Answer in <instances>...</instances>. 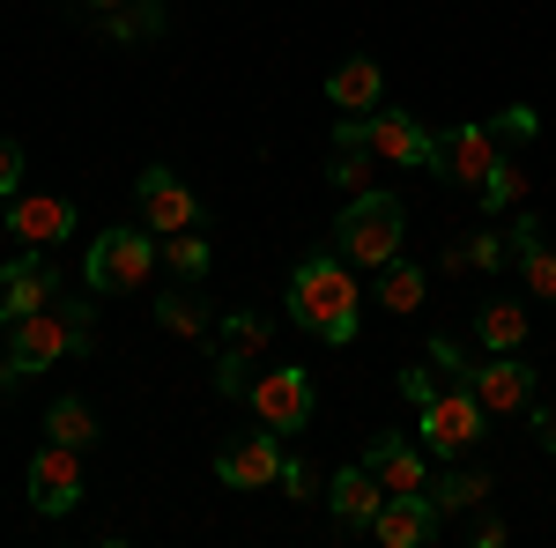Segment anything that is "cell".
<instances>
[{"instance_id": "4dcf8cb0", "label": "cell", "mask_w": 556, "mask_h": 548, "mask_svg": "<svg viewBox=\"0 0 556 548\" xmlns=\"http://www.w3.org/2000/svg\"><path fill=\"white\" fill-rule=\"evenodd\" d=\"M23 193V141H0V201Z\"/></svg>"}, {"instance_id": "4316f807", "label": "cell", "mask_w": 556, "mask_h": 548, "mask_svg": "<svg viewBox=\"0 0 556 548\" xmlns=\"http://www.w3.org/2000/svg\"><path fill=\"white\" fill-rule=\"evenodd\" d=\"M267 341H275V319H260V311H230V319H223V356L260 364V356H267Z\"/></svg>"}, {"instance_id": "3957f363", "label": "cell", "mask_w": 556, "mask_h": 548, "mask_svg": "<svg viewBox=\"0 0 556 548\" xmlns=\"http://www.w3.org/2000/svg\"><path fill=\"white\" fill-rule=\"evenodd\" d=\"M156 230H141V222H112V230H97V245L83 253V282L97 296H134L149 282V267H156Z\"/></svg>"}, {"instance_id": "2e32d148", "label": "cell", "mask_w": 556, "mask_h": 548, "mask_svg": "<svg viewBox=\"0 0 556 548\" xmlns=\"http://www.w3.org/2000/svg\"><path fill=\"white\" fill-rule=\"evenodd\" d=\"M371 474L386 482V497H408V489H430L438 474H430V453H424V437H386L379 430V445H371Z\"/></svg>"}, {"instance_id": "484cf974", "label": "cell", "mask_w": 556, "mask_h": 548, "mask_svg": "<svg viewBox=\"0 0 556 548\" xmlns=\"http://www.w3.org/2000/svg\"><path fill=\"white\" fill-rule=\"evenodd\" d=\"M505 259H513V245L497 230H482V238H460L453 253L438 259V275H475V267H505Z\"/></svg>"}, {"instance_id": "8d00e7d4", "label": "cell", "mask_w": 556, "mask_h": 548, "mask_svg": "<svg viewBox=\"0 0 556 548\" xmlns=\"http://www.w3.org/2000/svg\"><path fill=\"white\" fill-rule=\"evenodd\" d=\"M534 445L556 453V408H534Z\"/></svg>"}, {"instance_id": "83f0119b", "label": "cell", "mask_w": 556, "mask_h": 548, "mask_svg": "<svg viewBox=\"0 0 556 548\" xmlns=\"http://www.w3.org/2000/svg\"><path fill=\"white\" fill-rule=\"evenodd\" d=\"M327 178L342 186L349 201H356V193H371V186H379V178H371V149H356V141H334V156H327Z\"/></svg>"}, {"instance_id": "ffe728a7", "label": "cell", "mask_w": 556, "mask_h": 548, "mask_svg": "<svg viewBox=\"0 0 556 548\" xmlns=\"http://www.w3.org/2000/svg\"><path fill=\"white\" fill-rule=\"evenodd\" d=\"M430 296V275L424 267H416V259H386L379 267V311H393V319H408V311H416V304H424Z\"/></svg>"}, {"instance_id": "836d02e7", "label": "cell", "mask_w": 556, "mask_h": 548, "mask_svg": "<svg viewBox=\"0 0 556 548\" xmlns=\"http://www.w3.org/2000/svg\"><path fill=\"white\" fill-rule=\"evenodd\" d=\"M527 133H534V112H505V119H497V141H505V149H519Z\"/></svg>"}, {"instance_id": "603a6c76", "label": "cell", "mask_w": 556, "mask_h": 548, "mask_svg": "<svg viewBox=\"0 0 556 548\" xmlns=\"http://www.w3.org/2000/svg\"><path fill=\"white\" fill-rule=\"evenodd\" d=\"M475 341H482V348H519V341H527V304H513V296L482 304V311H475Z\"/></svg>"}, {"instance_id": "7a4b0ae2", "label": "cell", "mask_w": 556, "mask_h": 548, "mask_svg": "<svg viewBox=\"0 0 556 548\" xmlns=\"http://www.w3.org/2000/svg\"><path fill=\"white\" fill-rule=\"evenodd\" d=\"M401 238H408V215H401V201L379 193V186L356 193V201L342 208V222H334V253H342L349 267H371V275L401 253Z\"/></svg>"}, {"instance_id": "6da1fadb", "label": "cell", "mask_w": 556, "mask_h": 548, "mask_svg": "<svg viewBox=\"0 0 556 548\" xmlns=\"http://www.w3.org/2000/svg\"><path fill=\"white\" fill-rule=\"evenodd\" d=\"M290 319H298L304 334L319 341H356L364 327V296H356V275H349L342 253H312L298 259V275H290Z\"/></svg>"}, {"instance_id": "e575fe53", "label": "cell", "mask_w": 556, "mask_h": 548, "mask_svg": "<svg viewBox=\"0 0 556 548\" xmlns=\"http://www.w3.org/2000/svg\"><path fill=\"white\" fill-rule=\"evenodd\" d=\"M430 364H438V371H453V379H468V356H460L453 341H430Z\"/></svg>"}, {"instance_id": "74e56055", "label": "cell", "mask_w": 556, "mask_h": 548, "mask_svg": "<svg viewBox=\"0 0 556 548\" xmlns=\"http://www.w3.org/2000/svg\"><path fill=\"white\" fill-rule=\"evenodd\" d=\"M475 548H505V519H475Z\"/></svg>"}, {"instance_id": "44dd1931", "label": "cell", "mask_w": 556, "mask_h": 548, "mask_svg": "<svg viewBox=\"0 0 556 548\" xmlns=\"http://www.w3.org/2000/svg\"><path fill=\"white\" fill-rule=\"evenodd\" d=\"M164 8H172V0H119V8H104V38L112 44L164 38Z\"/></svg>"}, {"instance_id": "1f68e13d", "label": "cell", "mask_w": 556, "mask_h": 548, "mask_svg": "<svg viewBox=\"0 0 556 548\" xmlns=\"http://www.w3.org/2000/svg\"><path fill=\"white\" fill-rule=\"evenodd\" d=\"M215 385H223V393H245V385H253V364H245V356H215Z\"/></svg>"}, {"instance_id": "9c48e42d", "label": "cell", "mask_w": 556, "mask_h": 548, "mask_svg": "<svg viewBox=\"0 0 556 548\" xmlns=\"http://www.w3.org/2000/svg\"><path fill=\"white\" fill-rule=\"evenodd\" d=\"M134 201H141V230H156V238H172V230H201V215H208L172 164L141 170V178H134Z\"/></svg>"}, {"instance_id": "7c38bea8", "label": "cell", "mask_w": 556, "mask_h": 548, "mask_svg": "<svg viewBox=\"0 0 556 548\" xmlns=\"http://www.w3.org/2000/svg\"><path fill=\"white\" fill-rule=\"evenodd\" d=\"M0 222L23 238V245H67L75 238V201H60V193H15L8 208H0Z\"/></svg>"}, {"instance_id": "30bf717a", "label": "cell", "mask_w": 556, "mask_h": 548, "mask_svg": "<svg viewBox=\"0 0 556 548\" xmlns=\"http://www.w3.org/2000/svg\"><path fill=\"white\" fill-rule=\"evenodd\" d=\"M23 489H30V505L45 511V519H60V511L83 505V445H38L30 453V467H23Z\"/></svg>"}, {"instance_id": "5bb4252c", "label": "cell", "mask_w": 556, "mask_h": 548, "mask_svg": "<svg viewBox=\"0 0 556 548\" xmlns=\"http://www.w3.org/2000/svg\"><path fill=\"white\" fill-rule=\"evenodd\" d=\"M45 304H60V275H52L45 245H30V259H8V267H0V311H8V319H30Z\"/></svg>"}, {"instance_id": "f1b7e54d", "label": "cell", "mask_w": 556, "mask_h": 548, "mask_svg": "<svg viewBox=\"0 0 556 548\" xmlns=\"http://www.w3.org/2000/svg\"><path fill=\"white\" fill-rule=\"evenodd\" d=\"M45 437H60V445H97V416H89L83 400H52V408H45Z\"/></svg>"}, {"instance_id": "f35d334b", "label": "cell", "mask_w": 556, "mask_h": 548, "mask_svg": "<svg viewBox=\"0 0 556 548\" xmlns=\"http://www.w3.org/2000/svg\"><path fill=\"white\" fill-rule=\"evenodd\" d=\"M75 8H97V15H104V8H119V0H75Z\"/></svg>"}, {"instance_id": "cb8c5ba5", "label": "cell", "mask_w": 556, "mask_h": 548, "mask_svg": "<svg viewBox=\"0 0 556 548\" xmlns=\"http://www.w3.org/2000/svg\"><path fill=\"white\" fill-rule=\"evenodd\" d=\"M475 201H482L490 215H513L519 201H527V170H519V156H513V149H505V156L490 164V178L475 186Z\"/></svg>"}, {"instance_id": "d590c367", "label": "cell", "mask_w": 556, "mask_h": 548, "mask_svg": "<svg viewBox=\"0 0 556 548\" xmlns=\"http://www.w3.org/2000/svg\"><path fill=\"white\" fill-rule=\"evenodd\" d=\"M401 393H408V400H416V408H424L430 393H438V385H430V364H416V371H401Z\"/></svg>"}, {"instance_id": "ac0fdd59", "label": "cell", "mask_w": 556, "mask_h": 548, "mask_svg": "<svg viewBox=\"0 0 556 548\" xmlns=\"http://www.w3.org/2000/svg\"><path fill=\"white\" fill-rule=\"evenodd\" d=\"M327 505H334V519H342L349 534H371V519H379V505H386V482L371 467H342V474L327 482Z\"/></svg>"}, {"instance_id": "5b68a950", "label": "cell", "mask_w": 556, "mask_h": 548, "mask_svg": "<svg viewBox=\"0 0 556 548\" xmlns=\"http://www.w3.org/2000/svg\"><path fill=\"white\" fill-rule=\"evenodd\" d=\"M60 356H75V319H67L60 304L15 319V327H8V356H0V393L23 385V379H38V371H52Z\"/></svg>"}, {"instance_id": "f546056e", "label": "cell", "mask_w": 556, "mask_h": 548, "mask_svg": "<svg viewBox=\"0 0 556 548\" xmlns=\"http://www.w3.org/2000/svg\"><path fill=\"white\" fill-rule=\"evenodd\" d=\"M164 267H172L178 282H201V275H208V238H201V230H172V238H164Z\"/></svg>"}, {"instance_id": "8992f818", "label": "cell", "mask_w": 556, "mask_h": 548, "mask_svg": "<svg viewBox=\"0 0 556 548\" xmlns=\"http://www.w3.org/2000/svg\"><path fill=\"white\" fill-rule=\"evenodd\" d=\"M505 156V141H497V127H482V119H468V127H445L430 133V156L424 170L438 178V186H453V193H475L482 178H490V164Z\"/></svg>"}, {"instance_id": "ba28073f", "label": "cell", "mask_w": 556, "mask_h": 548, "mask_svg": "<svg viewBox=\"0 0 556 548\" xmlns=\"http://www.w3.org/2000/svg\"><path fill=\"white\" fill-rule=\"evenodd\" d=\"M334 141H356V149H371L379 164H401V170H424V156H430L424 119H416V112H393V104L364 112V119H342Z\"/></svg>"}, {"instance_id": "e0dca14e", "label": "cell", "mask_w": 556, "mask_h": 548, "mask_svg": "<svg viewBox=\"0 0 556 548\" xmlns=\"http://www.w3.org/2000/svg\"><path fill=\"white\" fill-rule=\"evenodd\" d=\"M386 97V67L371 60V52H349L342 67L327 75V104L342 112V119H364V112H379Z\"/></svg>"}, {"instance_id": "8fae6325", "label": "cell", "mask_w": 556, "mask_h": 548, "mask_svg": "<svg viewBox=\"0 0 556 548\" xmlns=\"http://www.w3.org/2000/svg\"><path fill=\"white\" fill-rule=\"evenodd\" d=\"M490 408V416H519V408H534V364H519V348H490L482 364H468V379H460Z\"/></svg>"}, {"instance_id": "ab89813d", "label": "cell", "mask_w": 556, "mask_h": 548, "mask_svg": "<svg viewBox=\"0 0 556 548\" xmlns=\"http://www.w3.org/2000/svg\"><path fill=\"white\" fill-rule=\"evenodd\" d=\"M8 327H15V319H8V311H0V341H8Z\"/></svg>"}, {"instance_id": "9a60e30c", "label": "cell", "mask_w": 556, "mask_h": 548, "mask_svg": "<svg viewBox=\"0 0 556 548\" xmlns=\"http://www.w3.org/2000/svg\"><path fill=\"white\" fill-rule=\"evenodd\" d=\"M438 519L445 511L430 505V489H408V497H386L379 505L371 534H379V548H424V541H438Z\"/></svg>"}, {"instance_id": "d4e9b609", "label": "cell", "mask_w": 556, "mask_h": 548, "mask_svg": "<svg viewBox=\"0 0 556 548\" xmlns=\"http://www.w3.org/2000/svg\"><path fill=\"white\" fill-rule=\"evenodd\" d=\"M482 497H497V482H490L482 467H460V474H438V482H430V505L438 511H475Z\"/></svg>"}, {"instance_id": "4fadbf2b", "label": "cell", "mask_w": 556, "mask_h": 548, "mask_svg": "<svg viewBox=\"0 0 556 548\" xmlns=\"http://www.w3.org/2000/svg\"><path fill=\"white\" fill-rule=\"evenodd\" d=\"M215 474L230 482V489H267V482H282V430H267V437H230L223 453H215Z\"/></svg>"}, {"instance_id": "277c9868", "label": "cell", "mask_w": 556, "mask_h": 548, "mask_svg": "<svg viewBox=\"0 0 556 548\" xmlns=\"http://www.w3.org/2000/svg\"><path fill=\"white\" fill-rule=\"evenodd\" d=\"M482 430H490V408L475 400L468 385H445V393H430L416 408V437H424L430 460H468L482 445Z\"/></svg>"}, {"instance_id": "7402d4cb", "label": "cell", "mask_w": 556, "mask_h": 548, "mask_svg": "<svg viewBox=\"0 0 556 548\" xmlns=\"http://www.w3.org/2000/svg\"><path fill=\"white\" fill-rule=\"evenodd\" d=\"M156 327L178 341H201L215 327V311H208V296H193V290H172V296H156Z\"/></svg>"}, {"instance_id": "52a82bcc", "label": "cell", "mask_w": 556, "mask_h": 548, "mask_svg": "<svg viewBox=\"0 0 556 548\" xmlns=\"http://www.w3.org/2000/svg\"><path fill=\"white\" fill-rule=\"evenodd\" d=\"M245 400H253L260 430H282V437H298V430H312V416H319V379H312L304 364H275L267 379L245 385Z\"/></svg>"}, {"instance_id": "d6a6232c", "label": "cell", "mask_w": 556, "mask_h": 548, "mask_svg": "<svg viewBox=\"0 0 556 548\" xmlns=\"http://www.w3.org/2000/svg\"><path fill=\"white\" fill-rule=\"evenodd\" d=\"M282 489H290L298 505H312V497H319V482H312V467H304V460H282Z\"/></svg>"}, {"instance_id": "d6986e66", "label": "cell", "mask_w": 556, "mask_h": 548, "mask_svg": "<svg viewBox=\"0 0 556 548\" xmlns=\"http://www.w3.org/2000/svg\"><path fill=\"white\" fill-rule=\"evenodd\" d=\"M513 253H519V275H527V290L556 304V245L542 238V222H534V215H519V222H513Z\"/></svg>"}]
</instances>
